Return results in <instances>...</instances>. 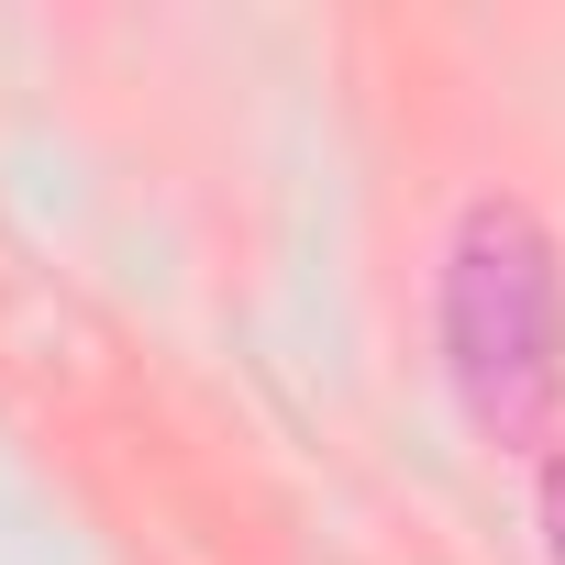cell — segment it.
<instances>
[{"label":"cell","mask_w":565,"mask_h":565,"mask_svg":"<svg viewBox=\"0 0 565 565\" xmlns=\"http://www.w3.org/2000/svg\"><path fill=\"white\" fill-rule=\"evenodd\" d=\"M433 344L477 433H532L565 399V255L521 200H466L444 233Z\"/></svg>","instance_id":"1"},{"label":"cell","mask_w":565,"mask_h":565,"mask_svg":"<svg viewBox=\"0 0 565 565\" xmlns=\"http://www.w3.org/2000/svg\"><path fill=\"white\" fill-rule=\"evenodd\" d=\"M543 554H554V565H565V455H554V466H543Z\"/></svg>","instance_id":"2"}]
</instances>
